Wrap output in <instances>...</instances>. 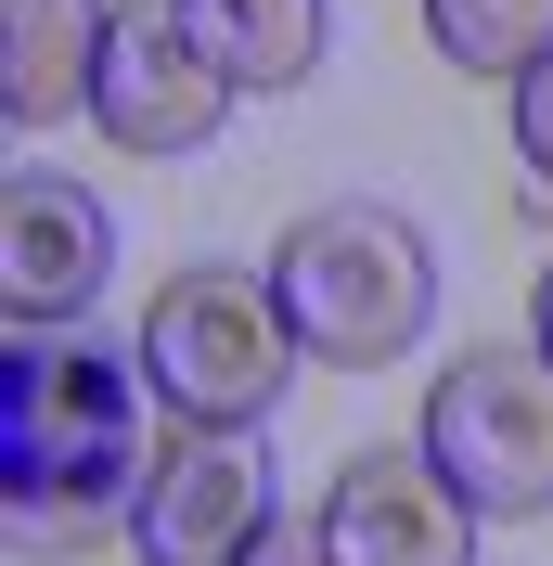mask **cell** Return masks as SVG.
I'll use <instances>...</instances> for the list:
<instances>
[{
  "label": "cell",
  "instance_id": "4",
  "mask_svg": "<svg viewBox=\"0 0 553 566\" xmlns=\"http://www.w3.org/2000/svg\"><path fill=\"white\" fill-rule=\"evenodd\" d=\"M425 463L477 515H553V360L528 348H463L425 387Z\"/></svg>",
  "mask_w": 553,
  "mask_h": 566
},
{
  "label": "cell",
  "instance_id": "6",
  "mask_svg": "<svg viewBox=\"0 0 553 566\" xmlns=\"http://www.w3.org/2000/svg\"><path fill=\"white\" fill-rule=\"evenodd\" d=\"M322 541L335 566H477V502L413 451H347L322 490Z\"/></svg>",
  "mask_w": 553,
  "mask_h": 566
},
{
  "label": "cell",
  "instance_id": "10",
  "mask_svg": "<svg viewBox=\"0 0 553 566\" xmlns=\"http://www.w3.org/2000/svg\"><path fill=\"white\" fill-rule=\"evenodd\" d=\"M168 13L232 91H296L322 77V39H335V0H168Z\"/></svg>",
  "mask_w": 553,
  "mask_h": 566
},
{
  "label": "cell",
  "instance_id": "12",
  "mask_svg": "<svg viewBox=\"0 0 553 566\" xmlns=\"http://www.w3.org/2000/svg\"><path fill=\"white\" fill-rule=\"evenodd\" d=\"M515 155H528V180L553 193V52L515 77Z\"/></svg>",
  "mask_w": 553,
  "mask_h": 566
},
{
  "label": "cell",
  "instance_id": "5",
  "mask_svg": "<svg viewBox=\"0 0 553 566\" xmlns=\"http://www.w3.org/2000/svg\"><path fill=\"white\" fill-rule=\"evenodd\" d=\"M271 451L258 424H180L168 451L142 463V502H129V541L142 566H244V541L271 528Z\"/></svg>",
  "mask_w": 553,
  "mask_h": 566
},
{
  "label": "cell",
  "instance_id": "7",
  "mask_svg": "<svg viewBox=\"0 0 553 566\" xmlns=\"http://www.w3.org/2000/svg\"><path fill=\"white\" fill-rule=\"evenodd\" d=\"M104 271H116L104 193L65 168H13V193H0V310H13V335L27 322H77L104 296Z\"/></svg>",
  "mask_w": 553,
  "mask_h": 566
},
{
  "label": "cell",
  "instance_id": "3",
  "mask_svg": "<svg viewBox=\"0 0 553 566\" xmlns=\"http://www.w3.org/2000/svg\"><path fill=\"white\" fill-rule=\"evenodd\" d=\"M296 322H283V283L244 271V258H194V271L155 283L142 310V374L180 424H271V399L296 387Z\"/></svg>",
  "mask_w": 553,
  "mask_h": 566
},
{
  "label": "cell",
  "instance_id": "13",
  "mask_svg": "<svg viewBox=\"0 0 553 566\" xmlns=\"http://www.w3.org/2000/svg\"><path fill=\"white\" fill-rule=\"evenodd\" d=\"M244 566H335V541H322V515H271L244 541Z\"/></svg>",
  "mask_w": 553,
  "mask_h": 566
},
{
  "label": "cell",
  "instance_id": "8",
  "mask_svg": "<svg viewBox=\"0 0 553 566\" xmlns=\"http://www.w3.org/2000/svg\"><path fill=\"white\" fill-rule=\"evenodd\" d=\"M91 116H104L116 155H194V142H219V116H232V77L180 39V13H116L104 77H91Z\"/></svg>",
  "mask_w": 553,
  "mask_h": 566
},
{
  "label": "cell",
  "instance_id": "9",
  "mask_svg": "<svg viewBox=\"0 0 553 566\" xmlns=\"http://www.w3.org/2000/svg\"><path fill=\"white\" fill-rule=\"evenodd\" d=\"M104 39H116V13H104V0H0V116H13V129L91 116Z\"/></svg>",
  "mask_w": 553,
  "mask_h": 566
},
{
  "label": "cell",
  "instance_id": "1",
  "mask_svg": "<svg viewBox=\"0 0 553 566\" xmlns=\"http://www.w3.org/2000/svg\"><path fill=\"white\" fill-rule=\"evenodd\" d=\"M142 348L91 322H27L0 374V476H13V554H77L142 502Z\"/></svg>",
  "mask_w": 553,
  "mask_h": 566
},
{
  "label": "cell",
  "instance_id": "11",
  "mask_svg": "<svg viewBox=\"0 0 553 566\" xmlns=\"http://www.w3.org/2000/svg\"><path fill=\"white\" fill-rule=\"evenodd\" d=\"M425 39L463 77H528L553 52V0H425Z\"/></svg>",
  "mask_w": 553,
  "mask_h": 566
},
{
  "label": "cell",
  "instance_id": "14",
  "mask_svg": "<svg viewBox=\"0 0 553 566\" xmlns=\"http://www.w3.org/2000/svg\"><path fill=\"white\" fill-rule=\"evenodd\" d=\"M528 322H541V360H553V271H541V310H528Z\"/></svg>",
  "mask_w": 553,
  "mask_h": 566
},
{
  "label": "cell",
  "instance_id": "2",
  "mask_svg": "<svg viewBox=\"0 0 553 566\" xmlns=\"http://www.w3.org/2000/svg\"><path fill=\"white\" fill-rule=\"evenodd\" d=\"M271 283H283V322L322 374H386V360L425 348V310H438V258L399 207L374 193H335V207H296L271 245Z\"/></svg>",
  "mask_w": 553,
  "mask_h": 566
}]
</instances>
